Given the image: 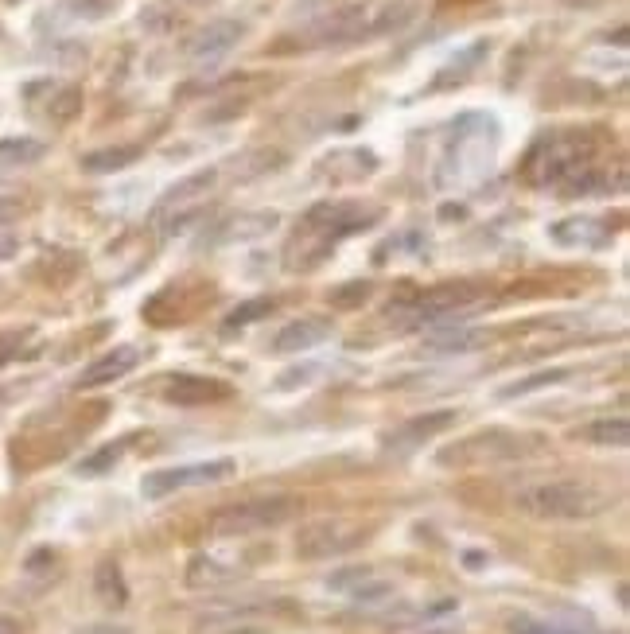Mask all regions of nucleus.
<instances>
[{
  "label": "nucleus",
  "mask_w": 630,
  "mask_h": 634,
  "mask_svg": "<svg viewBox=\"0 0 630 634\" xmlns=\"http://www.w3.org/2000/svg\"><path fill=\"white\" fill-rule=\"evenodd\" d=\"M366 541V529L347 522V518H323L312 526L300 529L296 537V557L304 561H327V557H343L350 549H358Z\"/></svg>",
  "instance_id": "5"
},
{
  "label": "nucleus",
  "mask_w": 630,
  "mask_h": 634,
  "mask_svg": "<svg viewBox=\"0 0 630 634\" xmlns=\"http://www.w3.org/2000/svg\"><path fill=\"white\" fill-rule=\"evenodd\" d=\"M140 156V148H105V152H90L86 160H82V168L86 172H121V168H129L133 160Z\"/></svg>",
  "instance_id": "20"
},
{
  "label": "nucleus",
  "mask_w": 630,
  "mask_h": 634,
  "mask_svg": "<svg viewBox=\"0 0 630 634\" xmlns=\"http://www.w3.org/2000/svg\"><path fill=\"white\" fill-rule=\"evenodd\" d=\"M242 568L238 564H222L214 561V557H191V564H187V584L191 588H214V584H226V580H234Z\"/></svg>",
  "instance_id": "15"
},
{
  "label": "nucleus",
  "mask_w": 630,
  "mask_h": 634,
  "mask_svg": "<svg viewBox=\"0 0 630 634\" xmlns=\"http://www.w3.org/2000/svg\"><path fill=\"white\" fill-rule=\"evenodd\" d=\"M568 378V370H545V374H533V378H525L518 386H506L502 389V397H525V393H533V389H545V386H557Z\"/></svg>",
  "instance_id": "24"
},
{
  "label": "nucleus",
  "mask_w": 630,
  "mask_h": 634,
  "mask_svg": "<svg viewBox=\"0 0 630 634\" xmlns=\"http://www.w3.org/2000/svg\"><path fill=\"white\" fill-rule=\"evenodd\" d=\"M43 152H47V144L43 141H32V137H8V141H0V168H24V164H35Z\"/></svg>",
  "instance_id": "18"
},
{
  "label": "nucleus",
  "mask_w": 630,
  "mask_h": 634,
  "mask_svg": "<svg viewBox=\"0 0 630 634\" xmlns=\"http://www.w3.org/2000/svg\"><path fill=\"white\" fill-rule=\"evenodd\" d=\"M234 475V459H210V463H183V467H164V471H152L144 475L140 483V494L144 498H168V494H179L187 487H207V483H218Z\"/></svg>",
  "instance_id": "6"
},
{
  "label": "nucleus",
  "mask_w": 630,
  "mask_h": 634,
  "mask_svg": "<svg viewBox=\"0 0 630 634\" xmlns=\"http://www.w3.org/2000/svg\"><path fill=\"white\" fill-rule=\"evenodd\" d=\"M16 214H20V203H16L12 195H0V226H4V222H12Z\"/></svg>",
  "instance_id": "27"
},
{
  "label": "nucleus",
  "mask_w": 630,
  "mask_h": 634,
  "mask_svg": "<svg viewBox=\"0 0 630 634\" xmlns=\"http://www.w3.org/2000/svg\"><path fill=\"white\" fill-rule=\"evenodd\" d=\"M331 588L343 592L347 599H354V603H378V599H385L389 592H393L385 580L374 576V568H350V572H339V576H331Z\"/></svg>",
  "instance_id": "11"
},
{
  "label": "nucleus",
  "mask_w": 630,
  "mask_h": 634,
  "mask_svg": "<svg viewBox=\"0 0 630 634\" xmlns=\"http://www.w3.org/2000/svg\"><path fill=\"white\" fill-rule=\"evenodd\" d=\"M549 234H553L557 246L568 249H595L611 238V230L603 222H595V218H568V222H557Z\"/></svg>",
  "instance_id": "12"
},
{
  "label": "nucleus",
  "mask_w": 630,
  "mask_h": 634,
  "mask_svg": "<svg viewBox=\"0 0 630 634\" xmlns=\"http://www.w3.org/2000/svg\"><path fill=\"white\" fill-rule=\"evenodd\" d=\"M218 634H269V631H261V627H230V631H218Z\"/></svg>",
  "instance_id": "30"
},
{
  "label": "nucleus",
  "mask_w": 630,
  "mask_h": 634,
  "mask_svg": "<svg viewBox=\"0 0 630 634\" xmlns=\"http://www.w3.org/2000/svg\"><path fill=\"white\" fill-rule=\"evenodd\" d=\"M475 300H479V292H471V288H432V292H409V296L393 300L385 316L397 319L401 327H436V323H444V319L455 316V312L471 308Z\"/></svg>",
  "instance_id": "3"
},
{
  "label": "nucleus",
  "mask_w": 630,
  "mask_h": 634,
  "mask_svg": "<svg viewBox=\"0 0 630 634\" xmlns=\"http://www.w3.org/2000/svg\"><path fill=\"white\" fill-rule=\"evenodd\" d=\"M323 339H331V323H327V319L308 316V319H296V323H288L277 339H273V351H277V354H300V351H312V347H319Z\"/></svg>",
  "instance_id": "10"
},
{
  "label": "nucleus",
  "mask_w": 630,
  "mask_h": 634,
  "mask_svg": "<svg viewBox=\"0 0 630 634\" xmlns=\"http://www.w3.org/2000/svg\"><path fill=\"white\" fill-rule=\"evenodd\" d=\"M109 8H113V0H70V12L86 16V20H102Z\"/></svg>",
  "instance_id": "26"
},
{
  "label": "nucleus",
  "mask_w": 630,
  "mask_h": 634,
  "mask_svg": "<svg viewBox=\"0 0 630 634\" xmlns=\"http://www.w3.org/2000/svg\"><path fill=\"white\" fill-rule=\"evenodd\" d=\"M78 634H129L125 627H109V623H98V627H86V631H78Z\"/></svg>",
  "instance_id": "28"
},
{
  "label": "nucleus",
  "mask_w": 630,
  "mask_h": 634,
  "mask_svg": "<svg viewBox=\"0 0 630 634\" xmlns=\"http://www.w3.org/2000/svg\"><path fill=\"white\" fill-rule=\"evenodd\" d=\"M125 456V440H117V444H109V448H102V452H94V456H86L82 463H78V475H86V479H94V475H105L117 459Z\"/></svg>",
  "instance_id": "21"
},
{
  "label": "nucleus",
  "mask_w": 630,
  "mask_h": 634,
  "mask_svg": "<svg viewBox=\"0 0 630 634\" xmlns=\"http://www.w3.org/2000/svg\"><path fill=\"white\" fill-rule=\"evenodd\" d=\"M584 168H592V141L564 133V137H549L541 144V152L529 160V179L533 183H568Z\"/></svg>",
  "instance_id": "4"
},
{
  "label": "nucleus",
  "mask_w": 630,
  "mask_h": 634,
  "mask_svg": "<svg viewBox=\"0 0 630 634\" xmlns=\"http://www.w3.org/2000/svg\"><path fill=\"white\" fill-rule=\"evenodd\" d=\"M514 506L529 518H545V522H580V518H595L607 506V498L588 483L553 479V483H533L518 491Z\"/></svg>",
  "instance_id": "1"
},
{
  "label": "nucleus",
  "mask_w": 630,
  "mask_h": 634,
  "mask_svg": "<svg viewBox=\"0 0 630 634\" xmlns=\"http://www.w3.org/2000/svg\"><path fill=\"white\" fill-rule=\"evenodd\" d=\"M187 4H214V0H187Z\"/></svg>",
  "instance_id": "32"
},
{
  "label": "nucleus",
  "mask_w": 630,
  "mask_h": 634,
  "mask_svg": "<svg viewBox=\"0 0 630 634\" xmlns=\"http://www.w3.org/2000/svg\"><path fill=\"white\" fill-rule=\"evenodd\" d=\"M172 405H207V401H226L230 397V389L222 386V382H214V378H175L168 393H164Z\"/></svg>",
  "instance_id": "13"
},
{
  "label": "nucleus",
  "mask_w": 630,
  "mask_h": 634,
  "mask_svg": "<svg viewBox=\"0 0 630 634\" xmlns=\"http://www.w3.org/2000/svg\"><path fill=\"white\" fill-rule=\"evenodd\" d=\"M475 343H483V331H471V327H436V331L424 335V351L428 354H463Z\"/></svg>",
  "instance_id": "14"
},
{
  "label": "nucleus",
  "mask_w": 630,
  "mask_h": 634,
  "mask_svg": "<svg viewBox=\"0 0 630 634\" xmlns=\"http://www.w3.org/2000/svg\"><path fill=\"white\" fill-rule=\"evenodd\" d=\"M277 226V214H242L230 222V230H222V242H245V238H261Z\"/></svg>",
  "instance_id": "19"
},
{
  "label": "nucleus",
  "mask_w": 630,
  "mask_h": 634,
  "mask_svg": "<svg viewBox=\"0 0 630 634\" xmlns=\"http://www.w3.org/2000/svg\"><path fill=\"white\" fill-rule=\"evenodd\" d=\"M455 409H436V413H424V417H413V421H405L393 436H389V452H409V448H417V444H428V440H436L440 432H448L455 424Z\"/></svg>",
  "instance_id": "8"
},
{
  "label": "nucleus",
  "mask_w": 630,
  "mask_h": 634,
  "mask_svg": "<svg viewBox=\"0 0 630 634\" xmlns=\"http://www.w3.org/2000/svg\"><path fill=\"white\" fill-rule=\"evenodd\" d=\"M300 510V502L292 494H269V498H245L234 506H222L210 518L214 537H253V533H269L284 526L292 514Z\"/></svg>",
  "instance_id": "2"
},
{
  "label": "nucleus",
  "mask_w": 630,
  "mask_h": 634,
  "mask_svg": "<svg viewBox=\"0 0 630 634\" xmlns=\"http://www.w3.org/2000/svg\"><path fill=\"white\" fill-rule=\"evenodd\" d=\"M4 347H8V339H0V366H4L8 358H12V351H4Z\"/></svg>",
  "instance_id": "31"
},
{
  "label": "nucleus",
  "mask_w": 630,
  "mask_h": 634,
  "mask_svg": "<svg viewBox=\"0 0 630 634\" xmlns=\"http://www.w3.org/2000/svg\"><path fill=\"white\" fill-rule=\"evenodd\" d=\"M245 36V24L238 20H214L207 28H199L195 36L187 39V59L195 67H214L218 59H226Z\"/></svg>",
  "instance_id": "7"
},
{
  "label": "nucleus",
  "mask_w": 630,
  "mask_h": 634,
  "mask_svg": "<svg viewBox=\"0 0 630 634\" xmlns=\"http://www.w3.org/2000/svg\"><path fill=\"white\" fill-rule=\"evenodd\" d=\"M94 592H98V599H102L105 607H125V603H129V584H125L121 568L113 561L98 564V572H94Z\"/></svg>",
  "instance_id": "16"
},
{
  "label": "nucleus",
  "mask_w": 630,
  "mask_h": 634,
  "mask_svg": "<svg viewBox=\"0 0 630 634\" xmlns=\"http://www.w3.org/2000/svg\"><path fill=\"white\" fill-rule=\"evenodd\" d=\"M584 440L599 444V448H627L630 444V424L627 417H603L584 428Z\"/></svg>",
  "instance_id": "17"
},
{
  "label": "nucleus",
  "mask_w": 630,
  "mask_h": 634,
  "mask_svg": "<svg viewBox=\"0 0 630 634\" xmlns=\"http://www.w3.org/2000/svg\"><path fill=\"white\" fill-rule=\"evenodd\" d=\"M510 634H592V631H576V627H557V623H541V619H529V615H514L510 619Z\"/></svg>",
  "instance_id": "23"
},
{
  "label": "nucleus",
  "mask_w": 630,
  "mask_h": 634,
  "mask_svg": "<svg viewBox=\"0 0 630 634\" xmlns=\"http://www.w3.org/2000/svg\"><path fill=\"white\" fill-rule=\"evenodd\" d=\"M0 634H20V623L8 619V615H0Z\"/></svg>",
  "instance_id": "29"
},
{
  "label": "nucleus",
  "mask_w": 630,
  "mask_h": 634,
  "mask_svg": "<svg viewBox=\"0 0 630 634\" xmlns=\"http://www.w3.org/2000/svg\"><path fill=\"white\" fill-rule=\"evenodd\" d=\"M366 300H370V284L366 281L343 284V288L331 292V304H335V308H358V304H366Z\"/></svg>",
  "instance_id": "25"
},
{
  "label": "nucleus",
  "mask_w": 630,
  "mask_h": 634,
  "mask_svg": "<svg viewBox=\"0 0 630 634\" xmlns=\"http://www.w3.org/2000/svg\"><path fill=\"white\" fill-rule=\"evenodd\" d=\"M140 362V351L137 347H113V351H105L98 362H90L82 374H78V389H98V386H109V382H117V378H125L133 366Z\"/></svg>",
  "instance_id": "9"
},
{
  "label": "nucleus",
  "mask_w": 630,
  "mask_h": 634,
  "mask_svg": "<svg viewBox=\"0 0 630 634\" xmlns=\"http://www.w3.org/2000/svg\"><path fill=\"white\" fill-rule=\"evenodd\" d=\"M277 308V300H249L242 308H234L230 319H226V327L234 331V327H249V323H257V319H265L269 312Z\"/></svg>",
  "instance_id": "22"
}]
</instances>
